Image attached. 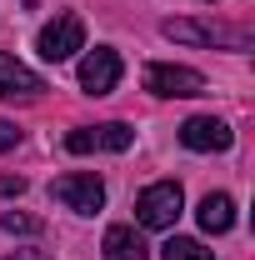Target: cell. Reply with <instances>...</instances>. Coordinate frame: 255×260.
Instances as JSON below:
<instances>
[{
    "mask_svg": "<svg viewBox=\"0 0 255 260\" xmlns=\"http://www.w3.org/2000/svg\"><path fill=\"white\" fill-rule=\"evenodd\" d=\"M130 140H135V130L125 120H110V125H85V130H70L65 135V150L70 155H90V150H130Z\"/></svg>",
    "mask_w": 255,
    "mask_h": 260,
    "instance_id": "5",
    "label": "cell"
},
{
    "mask_svg": "<svg viewBox=\"0 0 255 260\" xmlns=\"http://www.w3.org/2000/svg\"><path fill=\"white\" fill-rule=\"evenodd\" d=\"M0 195H25V175H0Z\"/></svg>",
    "mask_w": 255,
    "mask_h": 260,
    "instance_id": "15",
    "label": "cell"
},
{
    "mask_svg": "<svg viewBox=\"0 0 255 260\" xmlns=\"http://www.w3.org/2000/svg\"><path fill=\"white\" fill-rule=\"evenodd\" d=\"M160 30L165 40H180V45H250L245 30H220V25H200V20H165Z\"/></svg>",
    "mask_w": 255,
    "mask_h": 260,
    "instance_id": "8",
    "label": "cell"
},
{
    "mask_svg": "<svg viewBox=\"0 0 255 260\" xmlns=\"http://www.w3.org/2000/svg\"><path fill=\"white\" fill-rule=\"evenodd\" d=\"M145 90L150 95H160V100H190V95H205V75L200 70H190V65H165V60H155V65H145Z\"/></svg>",
    "mask_w": 255,
    "mask_h": 260,
    "instance_id": "2",
    "label": "cell"
},
{
    "mask_svg": "<svg viewBox=\"0 0 255 260\" xmlns=\"http://www.w3.org/2000/svg\"><path fill=\"white\" fill-rule=\"evenodd\" d=\"M180 145L185 150H230L235 145V130L225 125V120H215V115H190L185 125H180Z\"/></svg>",
    "mask_w": 255,
    "mask_h": 260,
    "instance_id": "7",
    "label": "cell"
},
{
    "mask_svg": "<svg viewBox=\"0 0 255 260\" xmlns=\"http://www.w3.org/2000/svg\"><path fill=\"white\" fill-rule=\"evenodd\" d=\"M45 90V80L35 75L30 65H20L15 55L0 50V100H35Z\"/></svg>",
    "mask_w": 255,
    "mask_h": 260,
    "instance_id": "9",
    "label": "cell"
},
{
    "mask_svg": "<svg viewBox=\"0 0 255 260\" xmlns=\"http://www.w3.org/2000/svg\"><path fill=\"white\" fill-rule=\"evenodd\" d=\"M120 85V55L110 45H95L85 60H80V90L85 95H110Z\"/></svg>",
    "mask_w": 255,
    "mask_h": 260,
    "instance_id": "6",
    "label": "cell"
},
{
    "mask_svg": "<svg viewBox=\"0 0 255 260\" xmlns=\"http://www.w3.org/2000/svg\"><path fill=\"white\" fill-rule=\"evenodd\" d=\"M10 260H50V255H45V250H15Z\"/></svg>",
    "mask_w": 255,
    "mask_h": 260,
    "instance_id": "16",
    "label": "cell"
},
{
    "mask_svg": "<svg viewBox=\"0 0 255 260\" xmlns=\"http://www.w3.org/2000/svg\"><path fill=\"white\" fill-rule=\"evenodd\" d=\"M25 5H35V0H25Z\"/></svg>",
    "mask_w": 255,
    "mask_h": 260,
    "instance_id": "18",
    "label": "cell"
},
{
    "mask_svg": "<svg viewBox=\"0 0 255 260\" xmlns=\"http://www.w3.org/2000/svg\"><path fill=\"white\" fill-rule=\"evenodd\" d=\"M20 145V130H15V120H0V150H15Z\"/></svg>",
    "mask_w": 255,
    "mask_h": 260,
    "instance_id": "14",
    "label": "cell"
},
{
    "mask_svg": "<svg viewBox=\"0 0 255 260\" xmlns=\"http://www.w3.org/2000/svg\"><path fill=\"white\" fill-rule=\"evenodd\" d=\"M35 50H40V60H50V65L70 60L75 50H85V20H80V15H55V20L40 30Z\"/></svg>",
    "mask_w": 255,
    "mask_h": 260,
    "instance_id": "4",
    "label": "cell"
},
{
    "mask_svg": "<svg viewBox=\"0 0 255 260\" xmlns=\"http://www.w3.org/2000/svg\"><path fill=\"white\" fill-rule=\"evenodd\" d=\"M145 255H150V245L140 240L135 225H110L105 230V260H145Z\"/></svg>",
    "mask_w": 255,
    "mask_h": 260,
    "instance_id": "10",
    "label": "cell"
},
{
    "mask_svg": "<svg viewBox=\"0 0 255 260\" xmlns=\"http://www.w3.org/2000/svg\"><path fill=\"white\" fill-rule=\"evenodd\" d=\"M160 260H215V250H205L200 240L175 235V240H165V245H160Z\"/></svg>",
    "mask_w": 255,
    "mask_h": 260,
    "instance_id": "12",
    "label": "cell"
},
{
    "mask_svg": "<svg viewBox=\"0 0 255 260\" xmlns=\"http://www.w3.org/2000/svg\"><path fill=\"white\" fill-rule=\"evenodd\" d=\"M0 230H10V235H40V220L25 215V210H5L0 215Z\"/></svg>",
    "mask_w": 255,
    "mask_h": 260,
    "instance_id": "13",
    "label": "cell"
},
{
    "mask_svg": "<svg viewBox=\"0 0 255 260\" xmlns=\"http://www.w3.org/2000/svg\"><path fill=\"white\" fill-rule=\"evenodd\" d=\"M195 215H200V230H205V235H225V230L235 225V200H230V195H205V200H200V210H195Z\"/></svg>",
    "mask_w": 255,
    "mask_h": 260,
    "instance_id": "11",
    "label": "cell"
},
{
    "mask_svg": "<svg viewBox=\"0 0 255 260\" xmlns=\"http://www.w3.org/2000/svg\"><path fill=\"white\" fill-rule=\"evenodd\" d=\"M50 195L60 200L65 210H75V215H95L100 205H105V180H100L95 170H70V175H60L50 185Z\"/></svg>",
    "mask_w": 255,
    "mask_h": 260,
    "instance_id": "3",
    "label": "cell"
},
{
    "mask_svg": "<svg viewBox=\"0 0 255 260\" xmlns=\"http://www.w3.org/2000/svg\"><path fill=\"white\" fill-rule=\"evenodd\" d=\"M205 5H215V0H205Z\"/></svg>",
    "mask_w": 255,
    "mask_h": 260,
    "instance_id": "17",
    "label": "cell"
},
{
    "mask_svg": "<svg viewBox=\"0 0 255 260\" xmlns=\"http://www.w3.org/2000/svg\"><path fill=\"white\" fill-rule=\"evenodd\" d=\"M180 210H185V195L175 180H155V185H145L140 200H135V220L145 230H170L180 220Z\"/></svg>",
    "mask_w": 255,
    "mask_h": 260,
    "instance_id": "1",
    "label": "cell"
}]
</instances>
